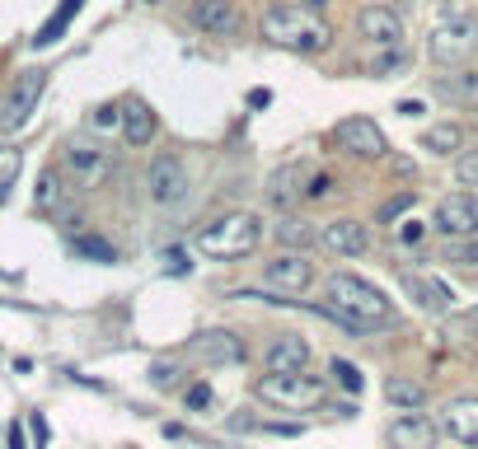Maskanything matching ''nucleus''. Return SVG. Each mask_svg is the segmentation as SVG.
<instances>
[{
	"label": "nucleus",
	"mask_w": 478,
	"mask_h": 449,
	"mask_svg": "<svg viewBox=\"0 0 478 449\" xmlns=\"http://www.w3.org/2000/svg\"><path fill=\"white\" fill-rule=\"evenodd\" d=\"M258 244H263V215H254V211H230V215H216L211 225L197 229V248L216 262L249 258V253H258Z\"/></svg>",
	"instance_id": "obj_1"
},
{
	"label": "nucleus",
	"mask_w": 478,
	"mask_h": 449,
	"mask_svg": "<svg viewBox=\"0 0 478 449\" xmlns=\"http://www.w3.org/2000/svg\"><path fill=\"white\" fill-rule=\"evenodd\" d=\"M324 295H328V305H333V309L352 314L366 332L371 328H385L394 319L389 295L380 286H371L366 276H357V272H333V276H328V286H324Z\"/></svg>",
	"instance_id": "obj_2"
},
{
	"label": "nucleus",
	"mask_w": 478,
	"mask_h": 449,
	"mask_svg": "<svg viewBox=\"0 0 478 449\" xmlns=\"http://www.w3.org/2000/svg\"><path fill=\"white\" fill-rule=\"evenodd\" d=\"M263 38L277 43V47H301V52H324L328 47V24L319 19L315 10L305 5H272L263 14Z\"/></svg>",
	"instance_id": "obj_3"
},
{
	"label": "nucleus",
	"mask_w": 478,
	"mask_h": 449,
	"mask_svg": "<svg viewBox=\"0 0 478 449\" xmlns=\"http://www.w3.org/2000/svg\"><path fill=\"white\" fill-rule=\"evenodd\" d=\"M43 94H47V71H43V66H28V71L14 75L10 89H5V98H0V131L28 127V118L43 104Z\"/></svg>",
	"instance_id": "obj_4"
},
{
	"label": "nucleus",
	"mask_w": 478,
	"mask_h": 449,
	"mask_svg": "<svg viewBox=\"0 0 478 449\" xmlns=\"http://www.w3.org/2000/svg\"><path fill=\"white\" fill-rule=\"evenodd\" d=\"M478 47V19L474 14H451V19H441L432 28V38H427V57L436 66H465Z\"/></svg>",
	"instance_id": "obj_5"
},
{
	"label": "nucleus",
	"mask_w": 478,
	"mask_h": 449,
	"mask_svg": "<svg viewBox=\"0 0 478 449\" xmlns=\"http://www.w3.org/2000/svg\"><path fill=\"white\" fill-rule=\"evenodd\" d=\"M258 398L272 407H286V412H305V407H319L324 403V384L315 375L295 370V375H263L258 379Z\"/></svg>",
	"instance_id": "obj_6"
},
{
	"label": "nucleus",
	"mask_w": 478,
	"mask_h": 449,
	"mask_svg": "<svg viewBox=\"0 0 478 449\" xmlns=\"http://www.w3.org/2000/svg\"><path fill=\"white\" fill-rule=\"evenodd\" d=\"M192 188V174L188 164L178 155H155L151 169H145V197H151L155 206H178Z\"/></svg>",
	"instance_id": "obj_7"
},
{
	"label": "nucleus",
	"mask_w": 478,
	"mask_h": 449,
	"mask_svg": "<svg viewBox=\"0 0 478 449\" xmlns=\"http://www.w3.org/2000/svg\"><path fill=\"white\" fill-rule=\"evenodd\" d=\"M432 225H436L446 239H474V235H478V197H474V192H451V197H441Z\"/></svg>",
	"instance_id": "obj_8"
},
{
	"label": "nucleus",
	"mask_w": 478,
	"mask_h": 449,
	"mask_svg": "<svg viewBox=\"0 0 478 449\" xmlns=\"http://www.w3.org/2000/svg\"><path fill=\"white\" fill-rule=\"evenodd\" d=\"M263 281H268L272 290L282 295H305L310 286H315V262H310L305 253H277L272 262H263Z\"/></svg>",
	"instance_id": "obj_9"
},
{
	"label": "nucleus",
	"mask_w": 478,
	"mask_h": 449,
	"mask_svg": "<svg viewBox=\"0 0 478 449\" xmlns=\"http://www.w3.org/2000/svg\"><path fill=\"white\" fill-rule=\"evenodd\" d=\"M333 141L348 150V155H357V159H380L385 155V131L375 127V118H342L338 127H333Z\"/></svg>",
	"instance_id": "obj_10"
},
{
	"label": "nucleus",
	"mask_w": 478,
	"mask_h": 449,
	"mask_svg": "<svg viewBox=\"0 0 478 449\" xmlns=\"http://www.w3.org/2000/svg\"><path fill=\"white\" fill-rule=\"evenodd\" d=\"M61 164L71 169L75 182L94 188V182L108 174V150H98V145L85 141V136H71V141H66V150H61Z\"/></svg>",
	"instance_id": "obj_11"
},
{
	"label": "nucleus",
	"mask_w": 478,
	"mask_h": 449,
	"mask_svg": "<svg viewBox=\"0 0 478 449\" xmlns=\"http://www.w3.org/2000/svg\"><path fill=\"white\" fill-rule=\"evenodd\" d=\"M436 445H441V426L422 417V412H404L389 426V449H436Z\"/></svg>",
	"instance_id": "obj_12"
},
{
	"label": "nucleus",
	"mask_w": 478,
	"mask_h": 449,
	"mask_svg": "<svg viewBox=\"0 0 478 449\" xmlns=\"http://www.w3.org/2000/svg\"><path fill=\"white\" fill-rule=\"evenodd\" d=\"M357 33L375 47H399L404 43V19L389 5H366L357 14Z\"/></svg>",
	"instance_id": "obj_13"
},
{
	"label": "nucleus",
	"mask_w": 478,
	"mask_h": 449,
	"mask_svg": "<svg viewBox=\"0 0 478 449\" xmlns=\"http://www.w3.org/2000/svg\"><path fill=\"white\" fill-rule=\"evenodd\" d=\"M319 244L338 258H361L371 248V229L361 221H328V225H319Z\"/></svg>",
	"instance_id": "obj_14"
},
{
	"label": "nucleus",
	"mask_w": 478,
	"mask_h": 449,
	"mask_svg": "<svg viewBox=\"0 0 478 449\" xmlns=\"http://www.w3.org/2000/svg\"><path fill=\"white\" fill-rule=\"evenodd\" d=\"M192 24L207 38H230L239 33V5L235 0H192Z\"/></svg>",
	"instance_id": "obj_15"
},
{
	"label": "nucleus",
	"mask_w": 478,
	"mask_h": 449,
	"mask_svg": "<svg viewBox=\"0 0 478 449\" xmlns=\"http://www.w3.org/2000/svg\"><path fill=\"white\" fill-rule=\"evenodd\" d=\"M404 290L427 314H451V305H455V295H451L446 281H436V276H427V272H404Z\"/></svg>",
	"instance_id": "obj_16"
},
{
	"label": "nucleus",
	"mask_w": 478,
	"mask_h": 449,
	"mask_svg": "<svg viewBox=\"0 0 478 449\" xmlns=\"http://www.w3.org/2000/svg\"><path fill=\"white\" fill-rule=\"evenodd\" d=\"M263 365H268V375H295V370H305V365H310V342L301 337V332H282V337L268 346Z\"/></svg>",
	"instance_id": "obj_17"
},
{
	"label": "nucleus",
	"mask_w": 478,
	"mask_h": 449,
	"mask_svg": "<svg viewBox=\"0 0 478 449\" xmlns=\"http://www.w3.org/2000/svg\"><path fill=\"white\" fill-rule=\"evenodd\" d=\"M441 430L465 445V449H478V398H455L446 403V417H441Z\"/></svg>",
	"instance_id": "obj_18"
},
{
	"label": "nucleus",
	"mask_w": 478,
	"mask_h": 449,
	"mask_svg": "<svg viewBox=\"0 0 478 449\" xmlns=\"http://www.w3.org/2000/svg\"><path fill=\"white\" fill-rule=\"evenodd\" d=\"M122 141L127 145H151L155 141V131H160V118H155V108L145 104V98H122Z\"/></svg>",
	"instance_id": "obj_19"
},
{
	"label": "nucleus",
	"mask_w": 478,
	"mask_h": 449,
	"mask_svg": "<svg viewBox=\"0 0 478 449\" xmlns=\"http://www.w3.org/2000/svg\"><path fill=\"white\" fill-rule=\"evenodd\" d=\"M188 352L197 356V360H211V365H239L244 360V342L235 337V332H202V337H192V346Z\"/></svg>",
	"instance_id": "obj_20"
},
{
	"label": "nucleus",
	"mask_w": 478,
	"mask_h": 449,
	"mask_svg": "<svg viewBox=\"0 0 478 449\" xmlns=\"http://www.w3.org/2000/svg\"><path fill=\"white\" fill-rule=\"evenodd\" d=\"M80 10H85V0H61V5L52 10V14H47V24L38 28V33H33V47H57L61 38H66V28H71V19H75V14Z\"/></svg>",
	"instance_id": "obj_21"
},
{
	"label": "nucleus",
	"mask_w": 478,
	"mask_h": 449,
	"mask_svg": "<svg viewBox=\"0 0 478 449\" xmlns=\"http://www.w3.org/2000/svg\"><path fill=\"white\" fill-rule=\"evenodd\" d=\"M385 403L399 407V412H422V407H427V389L418 384V379L389 375V379H385Z\"/></svg>",
	"instance_id": "obj_22"
},
{
	"label": "nucleus",
	"mask_w": 478,
	"mask_h": 449,
	"mask_svg": "<svg viewBox=\"0 0 478 449\" xmlns=\"http://www.w3.org/2000/svg\"><path fill=\"white\" fill-rule=\"evenodd\" d=\"M422 150H432V155H459L465 150V127L459 122H436L422 131Z\"/></svg>",
	"instance_id": "obj_23"
},
{
	"label": "nucleus",
	"mask_w": 478,
	"mask_h": 449,
	"mask_svg": "<svg viewBox=\"0 0 478 449\" xmlns=\"http://www.w3.org/2000/svg\"><path fill=\"white\" fill-rule=\"evenodd\" d=\"M436 94L451 98V104H474L478 108V71H455L436 80Z\"/></svg>",
	"instance_id": "obj_24"
},
{
	"label": "nucleus",
	"mask_w": 478,
	"mask_h": 449,
	"mask_svg": "<svg viewBox=\"0 0 478 449\" xmlns=\"http://www.w3.org/2000/svg\"><path fill=\"white\" fill-rule=\"evenodd\" d=\"M277 244L282 248H291V253H305L310 244H319V229L310 225V221H295V215H286V221H277Z\"/></svg>",
	"instance_id": "obj_25"
},
{
	"label": "nucleus",
	"mask_w": 478,
	"mask_h": 449,
	"mask_svg": "<svg viewBox=\"0 0 478 449\" xmlns=\"http://www.w3.org/2000/svg\"><path fill=\"white\" fill-rule=\"evenodd\" d=\"M295 182H301V169H295V164L277 169L272 182H268V202H272V206H291L295 197H301V188H295Z\"/></svg>",
	"instance_id": "obj_26"
},
{
	"label": "nucleus",
	"mask_w": 478,
	"mask_h": 449,
	"mask_svg": "<svg viewBox=\"0 0 478 449\" xmlns=\"http://www.w3.org/2000/svg\"><path fill=\"white\" fill-rule=\"evenodd\" d=\"M71 253L85 258V262H118V248H113L108 239H98V235H75Z\"/></svg>",
	"instance_id": "obj_27"
},
{
	"label": "nucleus",
	"mask_w": 478,
	"mask_h": 449,
	"mask_svg": "<svg viewBox=\"0 0 478 449\" xmlns=\"http://www.w3.org/2000/svg\"><path fill=\"white\" fill-rule=\"evenodd\" d=\"M61 174L57 169H43L38 174V188H33V206H38V211H57L61 206Z\"/></svg>",
	"instance_id": "obj_28"
},
{
	"label": "nucleus",
	"mask_w": 478,
	"mask_h": 449,
	"mask_svg": "<svg viewBox=\"0 0 478 449\" xmlns=\"http://www.w3.org/2000/svg\"><path fill=\"white\" fill-rule=\"evenodd\" d=\"M20 174H24V155L14 145H0V202L10 197V188L20 182Z\"/></svg>",
	"instance_id": "obj_29"
},
{
	"label": "nucleus",
	"mask_w": 478,
	"mask_h": 449,
	"mask_svg": "<svg viewBox=\"0 0 478 449\" xmlns=\"http://www.w3.org/2000/svg\"><path fill=\"white\" fill-rule=\"evenodd\" d=\"M446 262H465V267H478V235H474V239H446Z\"/></svg>",
	"instance_id": "obj_30"
},
{
	"label": "nucleus",
	"mask_w": 478,
	"mask_h": 449,
	"mask_svg": "<svg viewBox=\"0 0 478 449\" xmlns=\"http://www.w3.org/2000/svg\"><path fill=\"white\" fill-rule=\"evenodd\" d=\"M455 178L465 182V188H478V145L455 155Z\"/></svg>",
	"instance_id": "obj_31"
},
{
	"label": "nucleus",
	"mask_w": 478,
	"mask_h": 449,
	"mask_svg": "<svg viewBox=\"0 0 478 449\" xmlns=\"http://www.w3.org/2000/svg\"><path fill=\"white\" fill-rule=\"evenodd\" d=\"M328 375H333V379H338V384L348 389V393H361V384H366V379H361V370H357L352 360H333V365H328Z\"/></svg>",
	"instance_id": "obj_32"
},
{
	"label": "nucleus",
	"mask_w": 478,
	"mask_h": 449,
	"mask_svg": "<svg viewBox=\"0 0 478 449\" xmlns=\"http://www.w3.org/2000/svg\"><path fill=\"white\" fill-rule=\"evenodd\" d=\"M94 131H113V127H122V104H98L94 108V118H90Z\"/></svg>",
	"instance_id": "obj_33"
},
{
	"label": "nucleus",
	"mask_w": 478,
	"mask_h": 449,
	"mask_svg": "<svg viewBox=\"0 0 478 449\" xmlns=\"http://www.w3.org/2000/svg\"><path fill=\"white\" fill-rule=\"evenodd\" d=\"M145 379H151L155 389H169L174 379H178V365H174V360H155L151 370H145Z\"/></svg>",
	"instance_id": "obj_34"
},
{
	"label": "nucleus",
	"mask_w": 478,
	"mask_h": 449,
	"mask_svg": "<svg viewBox=\"0 0 478 449\" xmlns=\"http://www.w3.org/2000/svg\"><path fill=\"white\" fill-rule=\"evenodd\" d=\"M404 211H413V192H399V197H389V202L380 206V221L389 225V221H399Z\"/></svg>",
	"instance_id": "obj_35"
},
{
	"label": "nucleus",
	"mask_w": 478,
	"mask_h": 449,
	"mask_svg": "<svg viewBox=\"0 0 478 449\" xmlns=\"http://www.w3.org/2000/svg\"><path fill=\"white\" fill-rule=\"evenodd\" d=\"M28 436H33V449H47V417H43V412H33V417H28Z\"/></svg>",
	"instance_id": "obj_36"
},
{
	"label": "nucleus",
	"mask_w": 478,
	"mask_h": 449,
	"mask_svg": "<svg viewBox=\"0 0 478 449\" xmlns=\"http://www.w3.org/2000/svg\"><path fill=\"white\" fill-rule=\"evenodd\" d=\"M184 398H188V407H192V412H207V407H211V389H207V384H192Z\"/></svg>",
	"instance_id": "obj_37"
},
{
	"label": "nucleus",
	"mask_w": 478,
	"mask_h": 449,
	"mask_svg": "<svg viewBox=\"0 0 478 449\" xmlns=\"http://www.w3.org/2000/svg\"><path fill=\"white\" fill-rule=\"evenodd\" d=\"M328 188H333V178H328V174H319V178L305 188V197H315V202H319V197H328Z\"/></svg>",
	"instance_id": "obj_38"
},
{
	"label": "nucleus",
	"mask_w": 478,
	"mask_h": 449,
	"mask_svg": "<svg viewBox=\"0 0 478 449\" xmlns=\"http://www.w3.org/2000/svg\"><path fill=\"white\" fill-rule=\"evenodd\" d=\"M399 239H404V244H418V239H422V221H404V225H399Z\"/></svg>",
	"instance_id": "obj_39"
},
{
	"label": "nucleus",
	"mask_w": 478,
	"mask_h": 449,
	"mask_svg": "<svg viewBox=\"0 0 478 449\" xmlns=\"http://www.w3.org/2000/svg\"><path fill=\"white\" fill-rule=\"evenodd\" d=\"M272 104V89H249V108H268Z\"/></svg>",
	"instance_id": "obj_40"
},
{
	"label": "nucleus",
	"mask_w": 478,
	"mask_h": 449,
	"mask_svg": "<svg viewBox=\"0 0 478 449\" xmlns=\"http://www.w3.org/2000/svg\"><path fill=\"white\" fill-rule=\"evenodd\" d=\"M10 449H28V440H24V426H20V422H10Z\"/></svg>",
	"instance_id": "obj_41"
},
{
	"label": "nucleus",
	"mask_w": 478,
	"mask_h": 449,
	"mask_svg": "<svg viewBox=\"0 0 478 449\" xmlns=\"http://www.w3.org/2000/svg\"><path fill=\"white\" fill-rule=\"evenodd\" d=\"M399 112H404V118H418V112H422V104H418V98H404V104H399Z\"/></svg>",
	"instance_id": "obj_42"
},
{
	"label": "nucleus",
	"mask_w": 478,
	"mask_h": 449,
	"mask_svg": "<svg viewBox=\"0 0 478 449\" xmlns=\"http://www.w3.org/2000/svg\"><path fill=\"white\" fill-rule=\"evenodd\" d=\"M301 5H305V10H319V5H324V0H301Z\"/></svg>",
	"instance_id": "obj_43"
}]
</instances>
